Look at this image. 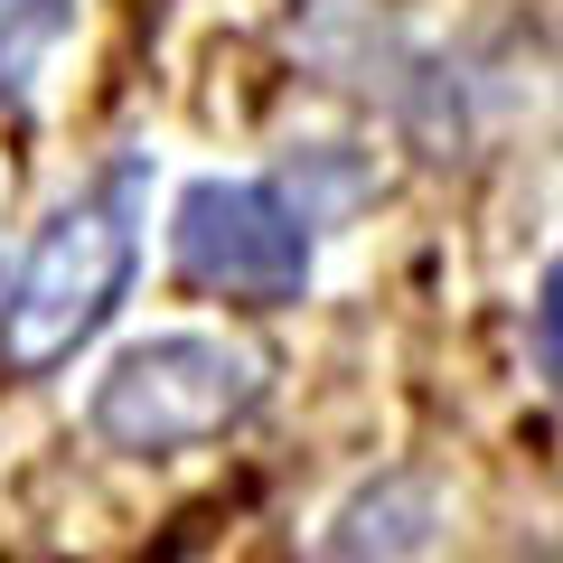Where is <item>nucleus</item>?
<instances>
[{
    "label": "nucleus",
    "instance_id": "nucleus-1",
    "mask_svg": "<svg viewBox=\"0 0 563 563\" xmlns=\"http://www.w3.org/2000/svg\"><path fill=\"white\" fill-rule=\"evenodd\" d=\"M132 254H141V161H122V169H103V188H85L76 207L47 217L20 282L0 291V366L10 376L66 366L113 320L122 282H132Z\"/></svg>",
    "mask_w": 563,
    "mask_h": 563
},
{
    "label": "nucleus",
    "instance_id": "nucleus-5",
    "mask_svg": "<svg viewBox=\"0 0 563 563\" xmlns=\"http://www.w3.org/2000/svg\"><path fill=\"white\" fill-rule=\"evenodd\" d=\"M536 339H544V376L563 385V263L544 273V310H536Z\"/></svg>",
    "mask_w": 563,
    "mask_h": 563
},
{
    "label": "nucleus",
    "instance_id": "nucleus-2",
    "mask_svg": "<svg viewBox=\"0 0 563 563\" xmlns=\"http://www.w3.org/2000/svg\"><path fill=\"white\" fill-rule=\"evenodd\" d=\"M263 395V366L225 339H151L132 357H113V376L95 385V432L113 451H188V442H217L225 422H244Z\"/></svg>",
    "mask_w": 563,
    "mask_h": 563
},
{
    "label": "nucleus",
    "instance_id": "nucleus-3",
    "mask_svg": "<svg viewBox=\"0 0 563 563\" xmlns=\"http://www.w3.org/2000/svg\"><path fill=\"white\" fill-rule=\"evenodd\" d=\"M169 254H179L188 291H217L235 310H282V301H301V282H310V225L263 179H198L179 198Z\"/></svg>",
    "mask_w": 563,
    "mask_h": 563
},
{
    "label": "nucleus",
    "instance_id": "nucleus-4",
    "mask_svg": "<svg viewBox=\"0 0 563 563\" xmlns=\"http://www.w3.org/2000/svg\"><path fill=\"white\" fill-rule=\"evenodd\" d=\"M66 20H76V0H0V95H29V76L66 38Z\"/></svg>",
    "mask_w": 563,
    "mask_h": 563
}]
</instances>
